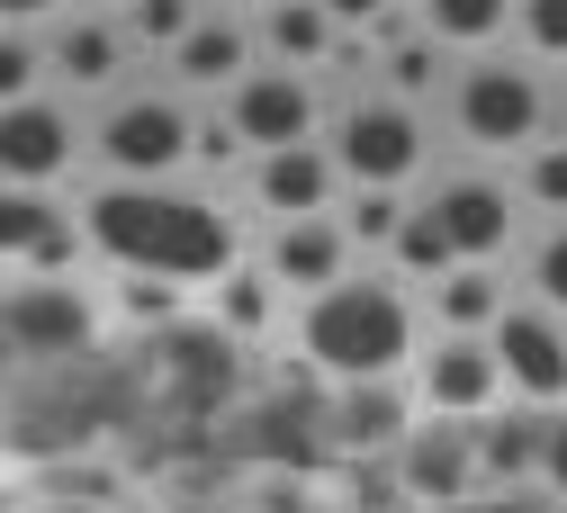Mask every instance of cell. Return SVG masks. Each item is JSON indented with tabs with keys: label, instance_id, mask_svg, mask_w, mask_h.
<instances>
[{
	"label": "cell",
	"instance_id": "obj_1",
	"mask_svg": "<svg viewBox=\"0 0 567 513\" xmlns=\"http://www.w3.org/2000/svg\"><path fill=\"white\" fill-rule=\"evenodd\" d=\"M82 226L109 261L154 270V279H226L235 270V226L207 198L163 189V181H109L82 207Z\"/></svg>",
	"mask_w": 567,
	"mask_h": 513
},
{
	"label": "cell",
	"instance_id": "obj_2",
	"mask_svg": "<svg viewBox=\"0 0 567 513\" xmlns=\"http://www.w3.org/2000/svg\"><path fill=\"white\" fill-rule=\"evenodd\" d=\"M298 342H307V360H316L324 379L361 388V379H396V360H405V342H414V316H405V298H396L388 279L342 270L333 288L307 298Z\"/></svg>",
	"mask_w": 567,
	"mask_h": 513
},
{
	"label": "cell",
	"instance_id": "obj_3",
	"mask_svg": "<svg viewBox=\"0 0 567 513\" xmlns=\"http://www.w3.org/2000/svg\"><path fill=\"white\" fill-rule=\"evenodd\" d=\"M451 117H460V135H468V144L505 154V144H540L549 91H540V72H532V63L486 54V63H468L460 82H451Z\"/></svg>",
	"mask_w": 567,
	"mask_h": 513
},
{
	"label": "cell",
	"instance_id": "obj_4",
	"mask_svg": "<svg viewBox=\"0 0 567 513\" xmlns=\"http://www.w3.org/2000/svg\"><path fill=\"white\" fill-rule=\"evenodd\" d=\"M198 154V126L181 100H117L100 117V163L109 181H172L181 163Z\"/></svg>",
	"mask_w": 567,
	"mask_h": 513
},
{
	"label": "cell",
	"instance_id": "obj_5",
	"mask_svg": "<svg viewBox=\"0 0 567 513\" xmlns=\"http://www.w3.org/2000/svg\"><path fill=\"white\" fill-rule=\"evenodd\" d=\"M333 163L351 189H405L414 163H423V126L405 100H361V109H342L333 126Z\"/></svg>",
	"mask_w": 567,
	"mask_h": 513
},
{
	"label": "cell",
	"instance_id": "obj_6",
	"mask_svg": "<svg viewBox=\"0 0 567 513\" xmlns=\"http://www.w3.org/2000/svg\"><path fill=\"white\" fill-rule=\"evenodd\" d=\"M226 117L252 154H279V144H316V91L298 63H261L226 91Z\"/></svg>",
	"mask_w": 567,
	"mask_h": 513
},
{
	"label": "cell",
	"instance_id": "obj_7",
	"mask_svg": "<svg viewBox=\"0 0 567 513\" xmlns=\"http://www.w3.org/2000/svg\"><path fill=\"white\" fill-rule=\"evenodd\" d=\"M91 342V307L73 279H45V270H19L10 288V351L19 360H73Z\"/></svg>",
	"mask_w": 567,
	"mask_h": 513
},
{
	"label": "cell",
	"instance_id": "obj_8",
	"mask_svg": "<svg viewBox=\"0 0 567 513\" xmlns=\"http://www.w3.org/2000/svg\"><path fill=\"white\" fill-rule=\"evenodd\" d=\"M495 360H505V388H523L532 406L567 397V316L558 307H505L495 316Z\"/></svg>",
	"mask_w": 567,
	"mask_h": 513
},
{
	"label": "cell",
	"instance_id": "obj_9",
	"mask_svg": "<svg viewBox=\"0 0 567 513\" xmlns=\"http://www.w3.org/2000/svg\"><path fill=\"white\" fill-rule=\"evenodd\" d=\"M396 469H405V486H414L423 504H460L468 478H486V469H477V423H468V414H433V423H414V432H405V451H396Z\"/></svg>",
	"mask_w": 567,
	"mask_h": 513
},
{
	"label": "cell",
	"instance_id": "obj_10",
	"mask_svg": "<svg viewBox=\"0 0 567 513\" xmlns=\"http://www.w3.org/2000/svg\"><path fill=\"white\" fill-rule=\"evenodd\" d=\"M495 388H505L495 334H442L433 351H423V406L433 414H486Z\"/></svg>",
	"mask_w": 567,
	"mask_h": 513
},
{
	"label": "cell",
	"instance_id": "obj_11",
	"mask_svg": "<svg viewBox=\"0 0 567 513\" xmlns=\"http://www.w3.org/2000/svg\"><path fill=\"white\" fill-rule=\"evenodd\" d=\"M0 163H10V189H54L63 163H73V117H63L54 100H10V117H0Z\"/></svg>",
	"mask_w": 567,
	"mask_h": 513
},
{
	"label": "cell",
	"instance_id": "obj_12",
	"mask_svg": "<svg viewBox=\"0 0 567 513\" xmlns=\"http://www.w3.org/2000/svg\"><path fill=\"white\" fill-rule=\"evenodd\" d=\"M82 235L91 226H73L45 189H10V207H0V244H10V270H45V279H63L73 270V253H82Z\"/></svg>",
	"mask_w": 567,
	"mask_h": 513
},
{
	"label": "cell",
	"instance_id": "obj_13",
	"mask_svg": "<svg viewBox=\"0 0 567 513\" xmlns=\"http://www.w3.org/2000/svg\"><path fill=\"white\" fill-rule=\"evenodd\" d=\"M433 216L451 226V244H460V261H495L514 244V189H495V181H442L433 189Z\"/></svg>",
	"mask_w": 567,
	"mask_h": 513
},
{
	"label": "cell",
	"instance_id": "obj_14",
	"mask_svg": "<svg viewBox=\"0 0 567 513\" xmlns=\"http://www.w3.org/2000/svg\"><path fill=\"white\" fill-rule=\"evenodd\" d=\"M333 181H342L333 144H279V154H261V172H252V189H261L270 216H324Z\"/></svg>",
	"mask_w": 567,
	"mask_h": 513
},
{
	"label": "cell",
	"instance_id": "obj_15",
	"mask_svg": "<svg viewBox=\"0 0 567 513\" xmlns=\"http://www.w3.org/2000/svg\"><path fill=\"white\" fill-rule=\"evenodd\" d=\"M270 270L289 279V288H333L351 270V226L342 216H279V244H270Z\"/></svg>",
	"mask_w": 567,
	"mask_h": 513
},
{
	"label": "cell",
	"instance_id": "obj_16",
	"mask_svg": "<svg viewBox=\"0 0 567 513\" xmlns=\"http://www.w3.org/2000/svg\"><path fill=\"white\" fill-rule=\"evenodd\" d=\"M54 72H63V82H73V91H109L117 82V72H126V19H63L54 37Z\"/></svg>",
	"mask_w": 567,
	"mask_h": 513
},
{
	"label": "cell",
	"instance_id": "obj_17",
	"mask_svg": "<svg viewBox=\"0 0 567 513\" xmlns=\"http://www.w3.org/2000/svg\"><path fill=\"white\" fill-rule=\"evenodd\" d=\"M540 451H549V414H477V469L486 478H540Z\"/></svg>",
	"mask_w": 567,
	"mask_h": 513
},
{
	"label": "cell",
	"instance_id": "obj_18",
	"mask_svg": "<svg viewBox=\"0 0 567 513\" xmlns=\"http://www.w3.org/2000/svg\"><path fill=\"white\" fill-rule=\"evenodd\" d=\"M172 72H181V82H244V72H252V37L235 28V19H198L181 45H172Z\"/></svg>",
	"mask_w": 567,
	"mask_h": 513
},
{
	"label": "cell",
	"instance_id": "obj_19",
	"mask_svg": "<svg viewBox=\"0 0 567 513\" xmlns=\"http://www.w3.org/2000/svg\"><path fill=\"white\" fill-rule=\"evenodd\" d=\"M333 37H342V19L324 10V0H261L270 63H316V54H333Z\"/></svg>",
	"mask_w": 567,
	"mask_h": 513
},
{
	"label": "cell",
	"instance_id": "obj_20",
	"mask_svg": "<svg viewBox=\"0 0 567 513\" xmlns=\"http://www.w3.org/2000/svg\"><path fill=\"white\" fill-rule=\"evenodd\" d=\"M495 316H505L495 261H460V270L442 279V325H451V334H495Z\"/></svg>",
	"mask_w": 567,
	"mask_h": 513
},
{
	"label": "cell",
	"instance_id": "obj_21",
	"mask_svg": "<svg viewBox=\"0 0 567 513\" xmlns=\"http://www.w3.org/2000/svg\"><path fill=\"white\" fill-rule=\"evenodd\" d=\"M523 0H423V28H433L442 45H486V37H505L514 28Z\"/></svg>",
	"mask_w": 567,
	"mask_h": 513
},
{
	"label": "cell",
	"instance_id": "obj_22",
	"mask_svg": "<svg viewBox=\"0 0 567 513\" xmlns=\"http://www.w3.org/2000/svg\"><path fill=\"white\" fill-rule=\"evenodd\" d=\"M396 397H388V379H361V388H342V406H333V432L351 451H370V442H396Z\"/></svg>",
	"mask_w": 567,
	"mask_h": 513
},
{
	"label": "cell",
	"instance_id": "obj_23",
	"mask_svg": "<svg viewBox=\"0 0 567 513\" xmlns=\"http://www.w3.org/2000/svg\"><path fill=\"white\" fill-rule=\"evenodd\" d=\"M388 253H396V270H414V279H451V270H460V244H451V226H442L433 207H414Z\"/></svg>",
	"mask_w": 567,
	"mask_h": 513
},
{
	"label": "cell",
	"instance_id": "obj_24",
	"mask_svg": "<svg viewBox=\"0 0 567 513\" xmlns=\"http://www.w3.org/2000/svg\"><path fill=\"white\" fill-rule=\"evenodd\" d=\"M189 28H198V0H126V37L135 45H163L172 54Z\"/></svg>",
	"mask_w": 567,
	"mask_h": 513
},
{
	"label": "cell",
	"instance_id": "obj_25",
	"mask_svg": "<svg viewBox=\"0 0 567 513\" xmlns=\"http://www.w3.org/2000/svg\"><path fill=\"white\" fill-rule=\"evenodd\" d=\"M433 82H442V37H423V45L396 37V45H388V91H396V100H423Z\"/></svg>",
	"mask_w": 567,
	"mask_h": 513
},
{
	"label": "cell",
	"instance_id": "obj_26",
	"mask_svg": "<svg viewBox=\"0 0 567 513\" xmlns=\"http://www.w3.org/2000/svg\"><path fill=\"white\" fill-rule=\"evenodd\" d=\"M405 216H414V207H396V189H351L342 226H351V244H396Z\"/></svg>",
	"mask_w": 567,
	"mask_h": 513
},
{
	"label": "cell",
	"instance_id": "obj_27",
	"mask_svg": "<svg viewBox=\"0 0 567 513\" xmlns=\"http://www.w3.org/2000/svg\"><path fill=\"white\" fill-rule=\"evenodd\" d=\"M523 189H532L540 207H558V216H567V135H558V144H532V163H523Z\"/></svg>",
	"mask_w": 567,
	"mask_h": 513
},
{
	"label": "cell",
	"instance_id": "obj_28",
	"mask_svg": "<svg viewBox=\"0 0 567 513\" xmlns=\"http://www.w3.org/2000/svg\"><path fill=\"white\" fill-rule=\"evenodd\" d=\"M37 63H54V45H37L28 28H10V45H0V91L28 100V91H37Z\"/></svg>",
	"mask_w": 567,
	"mask_h": 513
},
{
	"label": "cell",
	"instance_id": "obj_29",
	"mask_svg": "<svg viewBox=\"0 0 567 513\" xmlns=\"http://www.w3.org/2000/svg\"><path fill=\"white\" fill-rule=\"evenodd\" d=\"M514 28H523V45H532V54H567V0H523Z\"/></svg>",
	"mask_w": 567,
	"mask_h": 513
},
{
	"label": "cell",
	"instance_id": "obj_30",
	"mask_svg": "<svg viewBox=\"0 0 567 513\" xmlns=\"http://www.w3.org/2000/svg\"><path fill=\"white\" fill-rule=\"evenodd\" d=\"M532 288H540V307H558V316H567V226L532 253Z\"/></svg>",
	"mask_w": 567,
	"mask_h": 513
},
{
	"label": "cell",
	"instance_id": "obj_31",
	"mask_svg": "<svg viewBox=\"0 0 567 513\" xmlns=\"http://www.w3.org/2000/svg\"><path fill=\"white\" fill-rule=\"evenodd\" d=\"M261 288H270V279H252V270H226V325H244V334H252V325L270 316V298H261Z\"/></svg>",
	"mask_w": 567,
	"mask_h": 513
},
{
	"label": "cell",
	"instance_id": "obj_32",
	"mask_svg": "<svg viewBox=\"0 0 567 513\" xmlns=\"http://www.w3.org/2000/svg\"><path fill=\"white\" fill-rule=\"evenodd\" d=\"M540 478L567 495V414H549V451H540Z\"/></svg>",
	"mask_w": 567,
	"mask_h": 513
},
{
	"label": "cell",
	"instance_id": "obj_33",
	"mask_svg": "<svg viewBox=\"0 0 567 513\" xmlns=\"http://www.w3.org/2000/svg\"><path fill=\"white\" fill-rule=\"evenodd\" d=\"M324 10H333V19H342V28H361V19H370V28H379V19H388V0H324Z\"/></svg>",
	"mask_w": 567,
	"mask_h": 513
},
{
	"label": "cell",
	"instance_id": "obj_34",
	"mask_svg": "<svg viewBox=\"0 0 567 513\" xmlns=\"http://www.w3.org/2000/svg\"><path fill=\"white\" fill-rule=\"evenodd\" d=\"M37 19H54V0H10V28H37Z\"/></svg>",
	"mask_w": 567,
	"mask_h": 513
},
{
	"label": "cell",
	"instance_id": "obj_35",
	"mask_svg": "<svg viewBox=\"0 0 567 513\" xmlns=\"http://www.w3.org/2000/svg\"><path fill=\"white\" fill-rule=\"evenodd\" d=\"M558 513H567V495H558Z\"/></svg>",
	"mask_w": 567,
	"mask_h": 513
}]
</instances>
